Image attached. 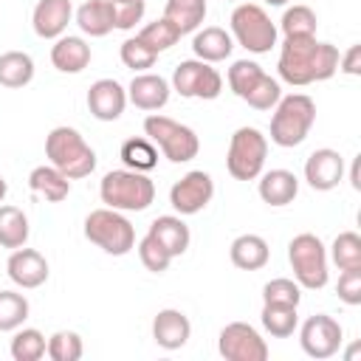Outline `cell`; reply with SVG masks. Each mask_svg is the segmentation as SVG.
Masks as SVG:
<instances>
[{
	"label": "cell",
	"instance_id": "obj_1",
	"mask_svg": "<svg viewBox=\"0 0 361 361\" xmlns=\"http://www.w3.org/2000/svg\"><path fill=\"white\" fill-rule=\"evenodd\" d=\"M338 48L333 42H319L316 37H285L279 45V79L290 87H305L324 82L338 71Z\"/></svg>",
	"mask_w": 361,
	"mask_h": 361
},
{
	"label": "cell",
	"instance_id": "obj_2",
	"mask_svg": "<svg viewBox=\"0 0 361 361\" xmlns=\"http://www.w3.org/2000/svg\"><path fill=\"white\" fill-rule=\"evenodd\" d=\"M45 155L68 180L87 178L96 169V152L73 127H54L45 138Z\"/></svg>",
	"mask_w": 361,
	"mask_h": 361
},
{
	"label": "cell",
	"instance_id": "obj_3",
	"mask_svg": "<svg viewBox=\"0 0 361 361\" xmlns=\"http://www.w3.org/2000/svg\"><path fill=\"white\" fill-rule=\"evenodd\" d=\"M316 121V102L307 93H290L282 96L274 104V116H271V141L276 147H299L310 127Z\"/></svg>",
	"mask_w": 361,
	"mask_h": 361
},
{
	"label": "cell",
	"instance_id": "obj_4",
	"mask_svg": "<svg viewBox=\"0 0 361 361\" xmlns=\"http://www.w3.org/2000/svg\"><path fill=\"white\" fill-rule=\"evenodd\" d=\"M99 197L107 209L116 212H144L155 200V183L147 178V172L113 169L102 178Z\"/></svg>",
	"mask_w": 361,
	"mask_h": 361
},
{
	"label": "cell",
	"instance_id": "obj_5",
	"mask_svg": "<svg viewBox=\"0 0 361 361\" xmlns=\"http://www.w3.org/2000/svg\"><path fill=\"white\" fill-rule=\"evenodd\" d=\"M144 135L161 149L164 158H169L172 164H186L192 158H197L200 152V138L192 127L161 116V113H149L144 118Z\"/></svg>",
	"mask_w": 361,
	"mask_h": 361
},
{
	"label": "cell",
	"instance_id": "obj_6",
	"mask_svg": "<svg viewBox=\"0 0 361 361\" xmlns=\"http://www.w3.org/2000/svg\"><path fill=\"white\" fill-rule=\"evenodd\" d=\"M288 262H290L293 279L305 290H322L327 285V279H330V271H327V248L310 231L296 234L288 243Z\"/></svg>",
	"mask_w": 361,
	"mask_h": 361
},
{
	"label": "cell",
	"instance_id": "obj_7",
	"mask_svg": "<svg viewBox=\"0 0 361 361\" xmlns=\"http://www.w3.org/2000/svg\"><path fill=\"white\" fill-rule=\"evenodd\" d=\"M85 237L99 245L104 254H113V257H124L135 248V228L133 223L116 212V209H96L85 217Z\"/></svg>",
	"mask_w": 361,
	"mask_h": 361
},
{
	"label": "cell",
	"instance_id": "obj_8",
	"mask_svg": "<svg viewBox=\"0 0 361 361\" xmlns=\"http://www.w3.org/2000/svg\"><path fill=\"white\" fill-rule=\"evenodd\" d=\"M268 158V138L257 127H237L228 152H226V169L234 180H257L262 175Z\"/></svg>",
	"mask_w": 361,
	"mask_h": 361
},
{
	"label": "cell",
	"instance_id": "obj_9",
	"mask_svg": "<svg viewBox=\"0 0 361 361\" xmlns=\"http://www.w3.org/2000/svg\"><path fill=\"white\" fill-rule=\"evenodd\" d=\"M231 39L243 45L248 54H268L276 45V25L257 3H240L231 17Z\"/></svg>",
	"mask_w": 361,
	"mask_h": 361
},
{
	"label": "cell",
	"instance_id": "obj_10",
	"mask_svg": "<svg viewBox=\"0 0 361 361\" xmlns=\"http://www.w3.org/2000/svg\"><path fill=\"white\" fill-rule=\"evenodd\" d=\"M172 90L183 99H217L223 93V76L203 59H183L172 71Z\"/></svg>",
	"mask_w": 361,
	"mask_h": 361
},
{
	"label": "cell",
	"instance_id": "obj_11",
	"mask_svg": "<svg viewBox=\"0 0 361 361\" xmlns=\"http://www.w3.org/2000/svg\"><path fill=\"white\" fill-rule=\"evenodd\" d=\"M217 353L226 361H265L268 344L248 322H228L217 336Z\"/></svg>",
	"mask_w": 361,
	"mask_h": 361
},
{
	"label": "cell",
	"instance_id": "obj_12",
	"mask_svg": "<svg viewBox=\"0 0 361 361\" xmlns=\"http://www.w3.org/2000/svg\"><path fill=\"white\" fill-rule=\"evenodd\" d=\"M341 341H344V330L341 324L327 316V313H316V316H307L305 324L299 327V344L305 350V355L316 358V361H324V358H333L338 350H341Z\"/></svg>",
	"mask_w": 361,
	"mask_h": 361
},
{
	"label": "cell",
	"instance_id": "obj_13",
	"mask_svg": "<svg viewBox=\"0 0 361 361\" xmlns=\"http://www.w3.org/2000/svg\"><path fill=\"white\" fill-rule=\"evenodd\" d=\"M214 197V180L209 172L203 169H192L186 172L180 180L172 183L169 189V203L172 209L180 214V217H189V214H197L203 212Z\"/></svg>",
	"mask_w": 361,
	"mask_h": 361
},
{
	"label": "cell",
	"instance_id": "obj_14",
	"mask_svg": "<svg viewBox=\"0 0 361 361\" xmlns=\"http://www.w3.org/2000/svg\"><path fill=\"white\" fill-rule=\"evenodd\" d=\"M305 180L316 192L336 189L344 180V158H341V152H336L330 147L313 149L307 155V161H305Z\"/></svg>",
	"mask_w": 361,
	"mask_h": 361
},
{
	"label": "cell",
	"instance_id": "obj_15",
	"mask_svg": "<svg viewBox=\"0 0 361 361\" xmlns=\"http://www.w3.org/2000/svg\"><path fill=\"white\" fill-rule=\"evenodd\" d=\"M6 274H8V279L17 288L34 290V288L45 285V279H48V259L39 251L23 245V248H14L11 251V257L6 262Z\"/></svg>",
	"mask_w": 361,
	"mask_h": 361
},
{
	"label": "cell",
	"instance_id": "obj_16",
	"mask_svg": "<svg viewBox=\"0 0 361 361\" xmlns=\"http://www.w3.org/2000/svg\"><path fill=\"white\" fill-rule=\"evenodd\" d=\"M127 107V90L116 79H96L87 90V110L99 121H116L121 118Z\"/></svg>",
	"mask_w": 361,
	"mask_h": 361
},
{
	"label": "cell",
	"instance_id": "obj_17",
	"mask_svg": "<svg viewBox=\"0 0 361 361\" xmlns=\"http://www.w3.org/2000/svg\"><path fill=\"white\" fill-rule=\"evenodd\" d=\"M71 17H73L71 0H39L31 11V25L39 39H56L65 34Z\"/></svg>",
	"mask_w": 361,
	"mask_h": 361
},
{
	"label": "cell",
	"instance_id": "obj_18",
	"mask_svg": "<svg viewBox=\"0 0 361 361\" xmlns=\"http://www.w3.org/2000/svg\"><path fill=\"white\" fill-rule=\"evenodd\" d=\"M169 90L172 85L158 76V73H135L130 87H127V102H133L138 110H147V113H155L161 110L166 102H169Z\"/></svg>",
	"mask_w": 361,
	"mask_h": 361
},
{
	"label": "cell",
	"instance_id": "obj_19",
	"mask_svg": "<svg viewBox=\"0 0 361 361\" xmlns=\"http://www.w3.org/2000/svg\"><path fill=\"white\" fill-rule=\"evenodd\" d=\"M189 336H192V322L186 319L183 310L164 307L152 319V338L164 350H180L189 341Z\"/></svg>",
	"mask_w": 361,
	"mask_h": 361
},
{
	"label": "cell",
	"instance_id": "obj_20",
	"mask_svg": "<svg viewBox=\"0 0 361 361\" xmlns=\"http://www.w3.org/2000/svg\"><path fill=\"white\" fill-rule=\"evenodd\" d=\"M90 45L82 37H71L62 34L56 37V42L51 45V65L59 73H82L90 65Z\"/></svg>",
	"mask_w": 361,
	"mask_h": 361
},
{
	"label": "cell",
	"instance_id": "obj_21",
	"mask_svg": "<svg viewBox=\"0 0 361 361\" xmlns=\"http://www.w3.org/2000/svg\"><path fill=\"white\" fill-rule=\"evenodd\" d=\"M262 203L274 206V209H282L288 203L296 200L299 195V178L290 172V169H271V172H262L259 175V186H257Z\"/></svg>",
	"mask_w": 361,
	"mask_h": 361
},
{
	"label": "cell",
	"instance_id": "obj_22",
	"mask_svg": "<svg viewBox=\"0 0 361 361\" xmlns=\"http://www.w3.org/2000/svg\"><path fill=\"white\" fill-rule=\"evenodd\" d=\"M147 234H152V237L169 251L172 259L180 257V254H186V248H189V243H192L189 226L183 223L180 214H161V217H155V220L149 223V231H147Z\"/></svg>",
	"mask_w": 361,
	"mask_h": 361
},
{
	"label": "cell",
	"instance_id": "obj_23",
	"mask_svg": "<svg viewBox=\"0 0 361 361\" xmlns=\"http://www.w3.org/2000/svg\"><path fill=\"white\" fill-rule=\"evenodd\" d=\"M228 257H231L234 268H240V271H259L268 265L271 248H268L265 237H259V234H240L231 240Z\"/></svg>",
	"mask_w": 361,
	"mask_h": 361
},
{
	"label": "cell",
	"instance_id": "obj_24",
	"mask_svg": "<svg viewBox=\"0 0 361 361\" xmlns=\"http://www.w3.org/2000/svg\"><path fill=\"white\" fill-rule=\"evenodd\" d=\"M192 51H195L197 59L214 65V62H223V59L231 56V51H234V39H231V34H228L226 28H220V25H209V28H203V31L195 34V39H192Z\"/></svg>",
	"mask_w": 361,
	"mask_h": 361
},
{
	"label": "cell",
	"instance_id": "obj_25",
	"mask_svg": "<svg viewBox=\"0 0 361 361\" xmlns=\"http://www.w3.org/2000/svg\"><path fill=\"white\" fill-rule=\"evenodd\" d=\"M76 25L87 37H107L116 28V14L110 0H85L76 8Z\"/></svg>",
	"mask_w": 361,
	"mask_h": 361
},
{
	"label": "cell",
	"instance_id": "obj_26",
	"mask_svg": "<svg viewBox=\"0 0 361 361\" xmlns=\"http://www.w3.org/2000/svg\"><path fill=\"white\" fill-rule=\"evenodd\" d=\"M28 186L34 195L51 200V203H62L68 195H71V180L56 169V166H34L31 175H28Z\"/></svg>",
	"mask_w": 361,
	"mask_h": 361
},
{
	"label": "cell",
	"instance_id": "obj_27",
	"mask_svg": "<svg viewBox=\"0 0 361 361\" xmlns=\"http://www.w3.org/2000/svg\"><path fill=\"white\" fill-rule=\"evenodd\" d=\"M164 17L178 28V34H192L206 17V0H166Z\"/></svg>",
	"mask_w": 361,
	"mask_h": 361
},
{
	"label": "cell",
	"instance_id": "obj_28",
	"mask_svg": "<svg viewBox=\"0 0 361 361\" xmlns=\"http://www.w3.org/2000/svg\"><path fill=\"white\" fill-rule=\"evenodd\" d=\"M259 322H262L265 333H271L274 338H288V336H293L296 327H299V313H296V305L262 302Z\"/></svg>",
	"mask_w": 361,
	"mask_h": 361
},
{
	"label": "cell",
	"instance_id": "obj_29",
	"mask_svg": "<svg viewBox=\"0 0 361 361\" xmlns=\"http://www.w3.org/2000/svg\"><path fill=\"white\" fill-rule=\"evenodd\" d=\"M34 79V59L25 51H6L0 54V85L3 87H25Z\"/></svg>",
	"mask_w": 361,
	"mask_h": 361
},
{
	"label": "cell",
	"instance_id": "obj_30",
	"mask_svg": "<svg viewBox=\"0 0 361 361\" xmlns=\"http://www.w3.org/2000/svg\"><path fill=\"white\" fill-rule=\"evenodd\" d=\"M28 217L17 206L0 203V248H23L28 243Z\"/></svg>",
	"mask_w": 361,
	"mask_h": 361
},
{
	"label": "cell",
	"instance_id": "obj_31",
	"mask_svg": "<svg viewBox=\"0 0 361 361\" xmlns=\"http://www.w3.org/2000/svg\"><path fill=\"white\" fill-rule=\"evenodd\" d=\"M45 350H48V338L37 327H17L8 344V353L14 361H39Z\"/></svg>",
	"mask_w": 361,
	"mask_h": 361
},
{
	"label": "cell",
	"instance_id": "obj_32",
	"mask_svg": "<svg viewBox=\"0 0 361 361\" xmlns=\"http://www.w3.org/2000/svg\"><path fill=\"white\" fill-rule=\"evenodd\" d=\"M121 161L127 169H135V172H149L158 166V147L149 141V138H127L121 144Z\"/></svg>",
	"mask_w": 361,
	"mask_h": 361
},
{
	"label": "cell",
	"instance_id": "obj_33",
	"mask_svg": "<svg viewBox=\"0 0 361 361\" xmlns=\"http://www.w3.org/2000/svg\"><path fill=\"white\" fill-rule=\"evenodd\" d=\"M28 313H31V305H28V299L23 293L0 290V333H11V330L23 327Z\"/></svg>",
	"mask_w": 361,
	"mask_h": 361
},
{
	"label": "cell",
	"instance_id": "obj_34",
	"mask_svg": "<svg viewBox=\"0 0 361 361\" xmlns=\"http://www.w3.org/2000/svg\"><path fill=\"white\" fill-rule=\"evenodd\" d=\"M316 25L319 20L310 6H290L279 20V28L285 37H316Z\"/></svg>",
	"mask_w": 361,
	"mask_h": 361
},
{
	"label": "cell",
	"instance_id": "obj_35",
	"mask_svg": "<svg viewBox=\"0 0 361 361\" xmlns=\"http://www.w3.org/2000/svg\"><path fill=\"white\" fill-rule=\"evenodd\" d=\"M149 51H155V54H164V51H169L178 39H180V34H178V28L166 20V17H161V20H155V23H147L138 34H135Z\"/></svg>",
	"mask_w": 361,
	"mask_h": 361
},
{
	"label": "cell",
	"instance_id": "obj_36",
	"mask_svg": "<svg viewBox=\"0 0 361 361\" xmlns=\"http://www.w3.org/2000/svg\"><path fill=\"white\" fill-rule=\"evenodd\" d=\"M330 259L338 265V271L361 268V237L355 231H341L330 245Z\"/></svg>",
	"mask_w": 361,
	"mask_h": 361
},
{
	"label": "cell",
	"instance_id": "obj_37",
	"mask_svg": "<svg viewBox=\"0 0 361 361\" xmlns=\"http://www.w3.org/2000/svg\"><path fill=\"white\" fill-rule=\"evenodd\" d=\"M265 76V71L254 62V59H237L231 68H228V87L234 90V96H240V99H245L254 87H257V82Z\"/></svg>",
	"mask_w": 361,
	"mask_h": 361
},
{
	"label": "cell",
	"instance_id": "obj_38",
	"mask_svg": "<svg viewBox=\"0 0 361 361\" xmlns=\"http://www.w3.org/2000/svg\"><path fill=\"white\" fill-rule=\"evenodd\" d=\"M48 358L51 361H79L85 353L82 336L73 330H56L54 336H48Z\"/></svg>",
	"mask_w": 361,
	"mask_h": 361
},
{
	"label": "cell",
	"instance_id": "obj_39",
	"mask_svg": "<svg viewBox=\"0 0 361 361\" xmlns=\"http://www.w3.org/2000/svg\"><path fill=\"white\" fill-rule=\"evenodd\" d=\"M118 56H121L124 68H130V71H135V73H144V71H147V68H152V65H155V59H158V54H155V51H149L138 37L124 39V42H121Z\"/></svg>",
	"mask_w": 361,
	"mask_h": 361
},
{
	"label": "cell",
	"instance_id": "obj_40",
	"mask_svg": "<svg viewBox=\"0 0 361 361\" xmlns=\"http://www.w3.org/2000/svg\"><path fill=\"white\" fill-rule=\"evenodd\" d=\"M138 259H141V265H144L147 271H152V274H164V271L169 268V262H172L169 251H166L152 234H144V237L138 240Z\"/></svg>",
	"mask_w": 361,
	"mask_h": 361
},
{
	"label": "cell",
	"instance_id": "obj_41",
	"mask_svg": "<svg viewBox=\"0 0 361 361\" xmlns=\"http://www.w3.org/2000/svg\"><path fill=\"white\" fill-rule=\"evenodd\" d=\"M262 302H276V305H296L302 302V288L296 279H285V276H276L271 282L262 285Z\"/></svg>",
	"mask_w": 361,
	"mask_h": 361
},
{
	"label": "cell",
	"instance_id": "obj_42",
	"mask_svg": "<svg viewBox=\"0 0 361 361\" xmlns=\"http://www.w3.org/2000/svg\"><path fill=\"white\" fill-rule=\"evenodd\" d=\"M282 99V87H279V82L274 79V76H262L259 82H257V87L243 99L248 107H254V110H271L276 102Z\"/></svg>",
	"mask_w": 361,
	"mask_h": 361
},
{
	"label": "cell",
	"instance_id": "obj_43",
	"mask_svg": "<svg viewBox=\"0 0 361 361\" xmlns=\"http://www.w3.org/2000/svg\"><path fill=\"white\" fill-rule=\"evenodd\" d=\"M336 293H338V299H341L344 305H350V307L361 305V268L341 271V274H338Z\"/></svg>",
	"mask_w": 361,
	"mask_h": 361
},
{
	"label": "cell",
	"instance_id": "obj_44",
	"mask_svg": "<svg viewBox=\"0 0 361 361\" xmlns=\"http://www.w3.org/2000/svg\"><path fill=\"white\" fill-rule=\"evenodd\" d=\"M144 0H127V3H113V14H116V28L130 31L135 28V23H141L144 17Z\"/></svg>",
	"mask_w": 361,
	"mask_h": 361
},
{
	"label": "cell",
	"instance_id": "obj_45",
	"mask_svg": "<svg viewBox=\"0 0 361 361\" xmlns=\"http://www.w3.org/2000/svg\"><path fill=\"white\" fill-rule=\"evenodd\" d=\"M338 71H344L347 76H358L361 73V45H350L344 56H338Z\"/></svg>",
	"mask_w": 361,
	"mask_h": 361
},
{
	"label": "cell",
	"instance_id": "obj_46",
	"mask_svg": "<svg viewBox=\"0 0 361 361\" xmlns=\"http://www.w3.org/2000/svg\"><path fill=\"white\" fill-rule=\"evenodd\" d=\"M350 183H353V189H361V180H358V158L353 161V169H350Z\"/></svg>",
	"mask_w": 361,
	"mask_h": 361
},
{
	"label": "cell",
	"instance_id": "obj_47",
	"mask_svg": "<svg viewBox=\"0 0 361 361\" xmlns=\"http://www.w3.org/2000/svg\"><path fill=\"white\" fill-rule=\"evenodd\" d=\"M6 195H8V183H6V178L0 175V203L6 200Z\"/></svg>",
	"mask_w": 361,
	"mask_h": 361
},
{
	"label": "cell",
	"instance_id": "obj_48",
	"mask_svg": "<svg viewBox=\"0 0 361 361\" xmlns=\"http://www.w3.org/2000/svg\"><path fill=\"white\" fill-rule=\"evenodd\" d=\"M265 3H268V6H288L290 0H265Z\"/></svg>",
	"mask_w": 361,
	"mask_h": 361
},
{
	"label": "cell",
	"instance_id": "obj_49",
	"mask_svg": "<svg viewBox=\"0 0 361 361\" xmlns=\"http://www.w3.org/2000/svg\"><path fill=\"white\" fill-rule=\"evenodd\" d=\"M110 3H127V0H110Z\"/></svg>",
	"mask_w": 361,
	"mask_h": 361
}]
</instances>
